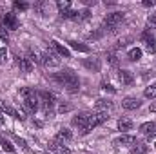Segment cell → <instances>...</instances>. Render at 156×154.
I'll return each mask as SVG.
<instances>
[{
	"label": "cell",
	"instance_id": "obj_2",
	"mask_svg": "<svg viewBox=\"0 0 156 154\" xmlns=\"http://www.w3.org/2000/svg\"><path fill=\"white\" fill-rule=\"evenodd\" d=\"M38 98H40V103H42L44 111H45V114L51 116V107L55 105V94L53 93H47V91H42L38 94Z\"/></svg>",
	"mask_w": 156,
	"mask_h": 154
},
{
	"label": "cell",
	"instance_id": "obj_30",
	"mask_svg": "<svg viewBox=\"0 0 156 154\" xmlns=\"http://www.w3.org/2000/svg\"><path fill=\"white\" fill-rule=\"evenodd\" d=\"M69 111H71V105H69V103H60L58 113H69Z\"/></svg>",
	"mask_w": 156,
	"mask_h": 154
},
{
	"label": "cell",
	"instance_id": "obj_11",
	"mask_svg": "<svg viewBox=\"0 0 156 154\" xmlns=\"http://www.w3.org/2000/svg\"><path fill=\"white\" fill-rule=\"evenodd\" d=\"M15 62H16V65L22 69V73H31V71H33V64L29 62V58L16 56V58H15Z\"/></svg>",
	"mask_w": 156,
	"mask_h": 154
},
{
	"label": "cell",
	"instance_id": "obj_26",
	"mask_svg": "<svg viewBox=\"0 0 156 154\" xmlns=\"http://www.w3.org/2000/svg\"><path fill=\"white\" fill-rule=\"evenodd\" d=\"M89 16H91V11L89 9H83L82 13H78V20H87Z\"/></svg>",
	"mask_w": 156,
	"mask_h": 154
},
{
	"label": "cell",
	"instance_id": "obj_31",
	"mask_svg": "<svg viewBox=\"0 0 156 154\" xmlns=\"http://www.w3.org/2000/svg\"><path fill=\"white\" fill-rule=\"evenodd\" d=\"M15 7L20 9V11H24V9H27V4H24V2H15Z\"/></svg>",
	"mask_w": 156,
	"mask_h": 154
},
{
	"label": "cell",
	"instance_id": "obj_32",
	"mask_svg": "<svg viewBox=\"0 0 156 154\" xmlns=\"http://www.w3.org/2000/svg\"><path fill=\"white\" fill-rule=\"evenodd\" d=\"M129 42H131V38H122L120 40V42H118V49H120V47H125V45H127V44H129Z\"/></svg>",
	"mask_w": 156,
	"mask_h": 154
},
{
	"label": "cell",
	"instance_id": "obj_15",
	"mask_svg": "<svg viewBox=\"0 0 156 154\" xmlns=\"http://www.w3.org/2000/svg\"><path fill=\"white\" fill-rule=\"evenodd\" d=\"M118 129L123 131V132H127V131L133 129V121H131L129 118H120V120H118Z\"/></svg>",
	"mask_w": 156,
	"mask_h": 154
},
{
	"label": "cell",
	"instance_id": "obj_29",
	"mask_svg": "<svg viewBox=\"0 0 156 154\" xmlns=\"http://www.w3.org/2000/svg\"><path fill=\"white\" fill-rule=\"evenodd\" d=\"M107 62L111 64V65H118V58H116V54H107Z\"/></svg>",
	"mask_w": 156,
	"mask_h": 154
},
{
	"label": "cell",
	"instance_id": "obj_39",
	"mask_svg": "<svg viewBox=\"0 0 156 154\" xmlns=\"http://www.w3.org/2000/svg\"><path fill=\"white\" fill-rule=\"evenodd\" d=\"M38 154H47V152H38Z\"/></svg>",
	"mask_w": 156,
	"mask_h": 154
},
{
	"label": "cell",
	"instance_id": "obj_12",
	"mask_svg": "<svg viewBox=\"0 0 156 154\" xmlns=\"http://www.w3.org/2000/svg\"><path fill=\"white\" fill-rule=\"evenodd\" d=\"M136 143H138L136 138L131 136V134H122L118 140H115V145H131V147H134Z\"/></svg>",
	"mask_w": 156,
	"mask_h": 154
},
{
	"label": "cell",
	"instance_id": "obj_23",
	"mask_svg": "<svg viewBox=\"0 0 156 154\" xmlns=\"http://www.w3.org/2000/svg\"><path fill=\"white\" fill-rule=\"evenodd\" d=\"M56 5H58L60 13H66V11H69V7H71V2H69V0H58V2H56Z\"/></svg>",
	"mask_w": 156,
	"mask_h": 154
},
{
	"label": "cell",
	"instance_id": "obj_33",
	"mask_svg": "<svg viewBox=\"0 0 156 154\" xmlns=\"http://www.w3.org/2000/svg\"><path fill=\"white\" fill-rule=\"evenodd\" d=\"M5 56H7V51H5V47H2V49H0V65H2V62L5 60Z\"/></svg>",
	"mask_w": 156,
	"mask_h": 154
},
{
	"label": "cell",
	"instance_id": "obj_5",
	"mask_svg": "<svg viewBox=\"0 0 156 154\" xmlns=\"http://www.w3.org/2000/svg\"><path fill=\"white\" fill-rule=\"evenodd\" d=\"M123 20V13H109L105 18H104V24L107 27H118V24Z\"/></svg>",
	"mask_w": 156,
	"mask_h": 154
},
{
	"label": "cell",
	"instance_id": "obj_3",
	"mask_svg": "<svg viewBox=\"0 0 156 154\" xmlns=\"http://www.w3.org/2000/svg\"><path fill=\"white\" fill-rule=\"evenodd\" d=\"M42 64L45 67H56V65H60V58L55 51H47L42 54Z\"/></svg>",
	"mask_w": 156,
	"mask_h": 154
},
{
	"label": "cell",
	"instance_id": "obj_21",
	"mask_svg": "<svg viewBox=\"0 0 156 154\" xmlns=\"http://www.w3.org/2000/svg\"><path fill=\"white\" fill-rule=\"evenodd\" d=\"M144 94H145V98H156V83H151L145 91H144Z\"/></svg>",
	"mask_w": 156,
	"mask_h": 154
},
{
	"label": "cell",
	"instance_id": "obj_34",
	"mask_svg": "<svg viewBox=\"0 0 156 154\" xmlns=\"http://www.w3.org/2000/svg\"><path fill=\"white\" fill-rule=\"evenodd\" d=\"M15 140H16V143H18L20 147H24V149H27V145H26V142H24V140H20L18 136H15Z\"/></svg>",
	"mask_w": 156,
	"mask_h": 154
},
{
	"label": "cell",
	"instance_id": "obj_19",
	"mask_svg": "<svg viewBox=\"0 0 156 154\" xmlns=\"http://www.w3.org/2000/svg\"><path fill=\"white\" fill-rule=\"evenodd\" d=\"M73 138V134H71V131H67V129H60L58 131V134H56V140L60 142V140H71Z\"/></svg>",
	"mask_w": 156,
	"mask_h": 154
},
{
	"label": "cell",
	"instance_id": "obj_24",
	"mask_svg": "<svg viewBox=\"0 0 156 154\" xmlns=\"http://www.w3.org/2000/svg\"><path fill=\"white\" fill-rule=\"evenodd\" d=\"M0 109L5 113V114H9V116H13V118H16V111L13 109V107H9V105H5L4 102H0Z\"/></svg>",
	"mask_w": 156,
	"mask_h": 154
},
{
	"label": "cell",
	"instance_id": "obj_35",
	"mask_svg": "<svg viewBox=\"0 0 156 154\" xmlns=\"http://www.w3.org/2000/svg\"><path fill=\"white\" fill-rule=\"evenodd\" d=\"M144 5H145V7H153V5H154V2H153V0H145V2H144Z\"/></svg>",
	"mask_w": 156,
	"mask_h": 154
},
{
	"label": "cell",
	"instance_id": "obj_13",
	"mask_svg": "<svg viewBox=\"0 0 156 154\" xmlns=\"http://www.w3.org/2000/svg\"><path fill=\"white\" fill-rule=\"evenodd\" d=\"M83 65H85L89 71H93V73H98V71H100V60L94 58V56H93V58H85V60H83Z\"/></svg>",
	"mask_w": 156,
	"mask_h": 154
},
{
	"label": "cell",
	"instance_id": "obj_38",
	"mask_svg": "<svg viewBox=\"0 0 156 154\" xmlns=\"http://www.w3.org/2000/svg\"><path fill=\"white\" fill-rule=\"evenodd\" d=\"M149 136H156V132H154V134H149Z\"/></svg>",
	"mask_w": 156,
	"mask_h": 154
},
{
	"label": "cell",
	"instance_id": "obj_7",
	"mask_svg": "<svg viewBox=\"0 0 156 154\" xmlns=\"http://www.w3.org/2000/svg\"><path fill=\"white\" fill-rule=\"evenodd\" d=\"M89 118H91L89 113H80V114H76L75 118H73V125L83 131V129L87 127V123H89Z\"/></svg>",
	"mask_w": 156,
	"mask_h": 154
},
{
	"label": "cell",
	"instance_id": "obj_18",
	"mask_svg": "<svg viewBox=\"0 0 156 154\" xmlns=\"http://www.w3.org/2000/svg\"><path fill=\"white\" fill-rule=\"evenodd\" d=\"M153 131H154V123L153 121H145V123L140 125V132H144V134H153Z\"/></svg>",
	"mask_w": 156,
	"mask_h": 154
},
{
	"label": "cell",
	"instance_id": "obj_6",
	"mask_svg": "<svg viewBox=\"0 0 156 154\" xmlns=\"http://www.w3.org/2000/svg\"><path fill=\"white\" fill-rule=\"evenodd\" d=\"M140 105H142V102H140L136 96H127V98H123V102H122V107L127 109V111H136V109H140Z\"/></svg>",
	"mask_w": 156,
	"mask_h": 154
},
{
	"label": "cell",
	"instance_id": "obj_9",
	"mask_svg": "<svg viewBox=\"0 0 156 154\" xmlns=\"http://www.w3.org/2000/svg\"><path fill=\"white\" fill-rule=\"evenodd\" d=\"M142 40L145 44V51L147 53H156V38L154 37H151L149 33H144L142 35Z\"/></svg>",
	"mask_w": 156,
	"mask_h": 154
},
{
	"label": "cell",
	"instance_id": "obj_25",
	"mask_svg": "<svg viewBox=\"0 0 156 154\" xmlns=\"http://www.w3.org/2000/svg\"><path fill=\"white\" fill-rule=\"evenodd\" d=\"M69 45H71L75 51H80V53H89V47H87V45H82V44H78V42H69Z\"/></svg>",
	"mask_w": 156,
	"mask_h": 154
},
{
	"label": "cell",
	"instance_id": "obj_4",
	"mask_svg": "<svg viewBox=\"0 0 156 154\" xmlns=\"http://www.w3.org/2000/svg\"><path fill=\"white\" fill-rule=\"evenodd\" d=\"M2 24H4L5 29H18V26H20L16 15H13V13H5V15H2Z\"/></svg>",
	"mask_w": 156,
	"mask_h": 154
},
{
	"label": "cell",
	"instance_id": "obj_36",
	"mask_svg": "<svg viewBox=\"0 0 156 154\" xmlns=\"http://www.w3.org/2000/svg\"><path fill=\"white\" fill-rule=\"evenodd\" d=\"M149 111H151V113H154V114H156V103H153V105L149 107Z\"/></svg>",
	"mask_w": 156,
	"mask_h": 154
},
{
	"label": "cell",
	"instance_id": "obj_17",
	"mask_svg": "<svg viewBox=\"0 0 156 154\" xmlns=\"http://www.w3.org/2000/svg\"><path fill=\"white\" fill-rule=\"evenodd\" d=\"M127 58H129L131 62H138V60L142 58V49H138V47L131 49V51H129V54H127Z\"/></svg>",
	"mask_w": 156,
	"mask_h": 154
},
{
	"label": "cell",
	"instance_id": "obj_37",
	"mask_svg": "<svg viewBox=\"0 0 156 154\" xmlns=\"http://www.w3.org/2000/svg\"><path fill=\"white\" fill-rule=\"evenodd\" d=\"M5 123V120H4V116H2V113H0V125H4Z\"/></svg>",
	"mask_w": 156,
	"mask_h": 154
},
{
	"label": "cell",
	"instance_id": "obj_1",
	"mask_svg": "<svg viewBox=\"0 0 156 154\" xmlns=\"http://www.w3.org/2000/svg\"><path fill=\"white\" fill-rule=\"evenodd\" d=\"M53 80L60 85V87H66L69 93H76L78 89H80V80L78 76L75 75V71H71V69H64V71H60V73H56Z\"/></svg>",
	"mask_w": 156,
	"mask_h": 154
},
{
	"label": "cell",
	"instance_id": "obj_20",
	"mask_svg": "<svg viewBox=\"0 0 156 154\" xmlns=\"http://www.w3.org/2000/svg\"><path fill=\"white\" fill-rule=\"evenodd\" d=\"M0 143H2V149H4V151H7V152L15 154V147L11 145V142H9V140H5V138H0Z\"/></svg>",
	"mask_w": 156,
	"mask_h": 154
},
{
	"label": "cell",
	"instance_id": "obj_28",
	"mask_svg": "<svg viewBox=\"0 0 156 154\" xmlns=\"http://www.w3.org/2000/svg\"><path fill=\"white\" fill-rule=\"evenodd\" d=\"M0 38L4 40V42H7V40H9V35H7V29H5L4 26H0Z\"/></svg>",
	"mask_w": 156,
	"mask_h": 154
},
{
	"label": "cell",
	"instance_id": "obj_14",
	"mask_svg": "<svg viewBox=\"0 0 156 154\" xmlns=\"http://www.w3.org/2000/svg\"><path fill=\"white\" fill-rule=\"evenodd\" d=\"M118 78H120V82H122V83H125V85L133 83V80H134V76H133V73H131V71H125V69L118 71Z\"/></svg>",
	"mask_w": 156,
	"mask_h": 154
},
{
	"label": "cell",
	"instance_id": "obj_8",
	"mask_svg": "<svg viewBox=\"0 0 156 154\" xmlns=\"http://www.w3.org/2000/svg\"><path fill=\"white\" fill-rule=\"evenodd\" d=\"M53 152H56V154H71V151L62 143V142H58V140H53V142H49V145H47Z\"/></svg>",
	"mask_w": 156,
	"mask_h": 154
},
{
	"label": "cell",
	"instance_id": "obj_16",
	"mask_svg": "<svg viewBox=\"0 0 156 154\" xmlns=\"http://www.w3.org/2000/svg\"><path fill=\"white\" fill-rule=\"evenodd\" d=\"M96 109L100 113H107V109H113V102H109V100H98Z\"/></svg>",
	"mask_w": 156,
	"mask_h": 154
},
{
	"label": "cell",
	"instance_id": "obj_22",
	"mask_svg": "<svg viewBox=\"0 0 156 154\" xmlns=\"http://www.w3.org/2000/svg\"><path fill=\"white\" fill-rule=\"evenodd\" d=\"M131 154H147V147L144 143H136L133 149H131Z\"/></svg>",
	"mask_w": 156,
	"mask_h": 154
},
{
	"label": "cell",
	"instance_id": "obj_10",
	"mask_svg": "<svg viewBox=\"0 0 156 154\" xmlns=\"http://www.w3.org/2000/svg\"><path fill=\"white\" fill-rule=\"evenodd\" d=\"M51 49H53L58 56L69 58V51H67V47H66V45H62V44H58L56 40H51Z\"/></svg>",
	"mask_w": 156,
	"mask_h": 154
},
{
	"label": "cell",
	"instance_id": "obj_27",
	"mask_svg": "<svg viewBox=\"0 0 156 154\" xmlns=\"http://www.w3.org/2000/svg\"><path fill=\"white\" fill-rule=\"evenodd\" d=\"M147 24H149L151 27H156V13H151V15L147 16Z\"/></svg>",
	"mask_w": 156,
	"mask_h": 154
}]
</instances>
